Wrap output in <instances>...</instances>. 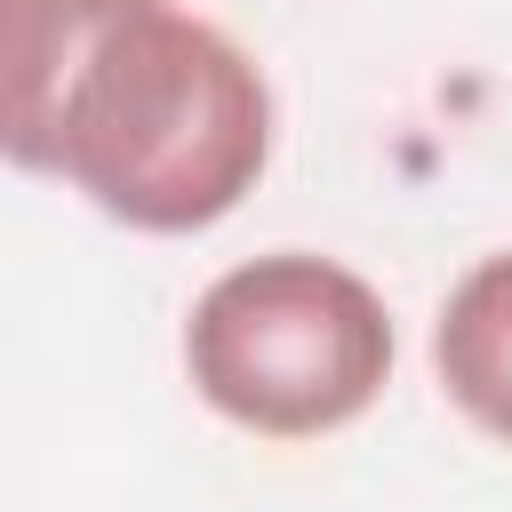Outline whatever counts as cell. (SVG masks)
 <instances>
[{
	"label": "cell",
	"mask_w": 512,
	"mask_h": 512,
	"mask_svg": "<svg viewBox=\"0 0 512 512\" xmlns=\"http://www.w3.org/2000/svg\"><path fill=\"white\" fill-rule=\"evenodd\" d=\"M184 376L224 424L256 440H320L384 400L392 312L352 264L272 248L192 296Z\"/></svg>",
	"instance_id": "7a4b0ae2"
},
{
	"label": "cell",
	"mask_w": 512,
	"mask_h": 512,
	"mask_svg": "<svg viewBox=\"0 0 512 512\" xmlns=\"http://www.w3.org/2000/svg\"><path fill=\"white\" fill-rule=\"evenodd\" d=\"M432 376L472 432L512 448V248L480 256L448 288V304L432 320Z\"/></svg>",
	"instance_id": "277c9868"
},
{
	"label": "cell",
	"mask_w": 512,
	"mask_h": 512,
	"mask_svg": "<svg viewBox=\"0 0 512 512\" xmlns=\"http://www.w3.org/2000/svg\"><path fill=\"white\" fill-rule=\"evenodd\" d=\"M272 160V88L256 56L176 0L112 24L56 136V176L128 232L224 224Z\"/></svg>",
	"instance_id": "6da1fadb"
},
{
	"label": "cell",
	"mask_w": 512,
	"mask_h": 512,
	"mask_svg": "<svg viewBox=\"0 0 512 512\" xmlns=\"http://www.w3.org/2000/svg\"><path fill=\"white\" fill-rule=\"evenodd\" d=\"M128 8L144 0H0V160L8 168L56 176L64 104Z\"/></svg>",
	"instance_id": "3957f363"
}]
</instances>
